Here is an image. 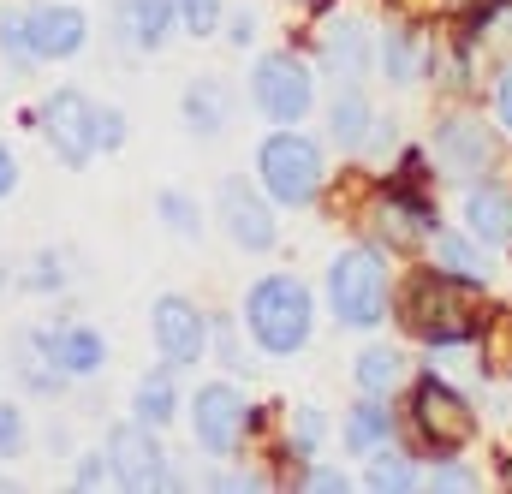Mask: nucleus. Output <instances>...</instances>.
Segmentation results:
<instances>
[{"label":"nucleus","instance_id":"1","mask_svg":"<svg viewBox=\"0 0 512 494\" xmlns=\"http://www.w3.org/2000/svg\"><path fill=\"white\" fill-rule=\"evenodd\" d=\"M405 328L429 346H465L477 340L483 328V310H477V280H459V274H417L411 292H405Z\"/></svg>","mask_w":512,"mask_h":494},{"label":"nucleus","instance_id":"2","mask_svg":"<svg viewBox=\"0 0 512 494\" xmlns=\"http://www.w3.org/2000/svg\"><path fill=\"white\" fill-rule=\"evenodd\" d=\"M245 328L268 358H292L310 328H316V304H310V286L298 274H262L251 292H245Z\"/></svg>","mask_w":512,"mask_h":494},{"label":"nucleus","instance_id":"3","mask_svg":"<svg viewBox=\"0 0 512 494\" xmlns=\"http://www.w3.org/2000/svg\"><path fill=\"white\" fill-rule=\"evenodd\" d=\"M328 304L340 328H376L387 316V268L370 245H352L328 262Z\"/></svg>","mask_w":512,"mask_h":494},{"label":"nucleus","instance_id":"4","mask_svg":"<svg viewBox=\"0 0 512 494\" xmlns=\"http://www.w3.org/2000/svg\"><path fill=\"white\" fill-rule=\"evenodd\" d=\"M256 173H262V191L286 209H304L316 203L322 191V149L298 131V125H280L262 149H256Z\"/></svg>","mask_w":512,"mask_h":494},{"label":"nucleus","instance_id":"5","mask_svg":"<svg viewBox=\"0 0 512 494\" xmlns=\"http://www.w3.org/2000/svg\"><path fill=\"white\" fill-rule=\"evenodd\" d=\"M411 423H417L423 447H435V459H453V453H465V447L477 441V411H471V399H465L453 381H441V375H423V381L411 387Z\"/></svg>","mask_w":512,"mask_h":494},{"label":"nucleus","instance_id":"6","mask_svg":"<svg viewBox=\"0 0 512 494\" xmlns=\"http://www.w3.org/2000/svg\"><path fill=\"white\" fill-rule=\"evenodd\" d=\"M251 102L262 108V120L298 125L310 114V102H316V78L292 54H262L256 60V78H251Z\"/></svg>","mask_w":512,"mask_h":494},{"label":"nucleus","instance_id":"7","mask_svg":"<svg viewBox=\"0 0 512 494\" xmlns=\"http://www.w3.org/2000/svg\"><path fill=\"white\" fill-rule=\"evenodd\" d=\"M42 137H48V149L66 161V167H90V155L102 149L96 143V102L84 96V90H54L48 102H42Z\"/></svg>","mask_w":512,"mask_h":494},{"label":"nucleus","instance_id":"8","mask_svg":"<svg viewBox=\"0 0 512 494\" xmlns=\"http://www.w3.org/2000/svg\"><path fill=\"white\" fill-rule=\"evenodd\" d=\"M245 423H251V411H245V393H239V387H227V381L197 387V399H191V429H197V441H203L209 459H227V453L245 441Z\"/></svg>","mask_w":512,"mask_h":494},{"label":"nucleus","instance_id":"9","mask_svg":"<svg viewBox=\"0 0 512 494\" xmlns=\"http://www.w3.org/2000/svg\"><path fill=\"white\" fill-rule=\"evenodd\" d=\"M108 465H114V483L120 489H161L167 483V453L155 441V429L137 417V423H120L108 429Z\"/></svg>","mask_w":512,"mask_h":494},{"label":"nucleus","instance_id":"10","mask_svg":"<svg viewBox=\"0 0 512 494\" xmlns=\"http://www.w3.org/2000/svg\"><path fill=\"white\" fill-rule=\"evenodd\" d=\"M149 328H155V346H161V358H167L173 370H179V364H197V358L209 352V322H203V310H197L191 298H179V292H161V298H155Z\"/></svg>","mask_w":512,"mask_h":494},{"label":"nucleus","instance_id":"11","mask_svg":"<svg viewBox=\"0 0 512 494\" xmlns=\"http://www.w3.org/2000/svg\"><path fill=\"white\" fill-rule=\"evenodd\" d=\"M221 227L239 250H268L280 239V221H274L268 197L245 179H221Z\"/></svg>","mask_w":512,"mask_h":494},{"label":"nucleus","instance_id":"12","mask_svg":"<svg viewBox=\"0 0 512 494\" xmlns=\"http://www.w3.org/2000/svg\"><path fill=\"white\" fill-rule=\"evenodd\" d=\"M24 30H30V54L36 60H66L90 42V18L84 6L72 0H48V6H30L24 12Z\"/></svg>","mask_w":512,"mask_h":494},{"label":"nucleus","instance_id":"13","mask_svg":"<svg viewBox=\"0 0 512 494\" xmlns=\"http://www.w3.org/2000/svg\"><path fill=\"white\" fill-rule=\"evenodd\" d=\"M435 155H441V167H447L453 179H477V173L495 167V137H489L483 120L453 114V120L435 125Z\"/></svg>","mask_w":512,"mask_h":494},{"label":"nucleus","instance_id":"14","mask_svg":"<svg viewBox=\"0 0 512 494\" xmlns=\"http://www.w3.org/2000/svg\"><path fill=\"white\" fill-rule=\"evenodd\" d=\"M465 227H471V239H483V245L512 250V185H495V179L471 185V191H465Z\"/></svg>","mask_w":512,"mask_h":494},{"label":"nucleus","instance_id":"15","mask_svg":"<svg viewBox=\"0 0 512 494\" xmlns=\"http://www.w3.org/2000/svg\"><path fill=\"white\" fill-rule=\"evenodd\" d=\"M376 215H382L387 245H417V239L435 233V209H429V197H423L417 185H387V197L376 203Z\"/></svg>","mask_w":512,"mask_h":494},{"label":"nucleus","instance_id":"16","mask_svg":"<svg viewBox=\"0 0 512 494\" xmlns=\"http://www.w3.org/2000/svg\"><path fill=\"white\" fill-rule=\"evenodd\" d=\"M185 131L191 137H221L233 120V84L227 78H191L185 84Z\"/></svg>","mask_w":512,"mask_h":494},{"label":"nucleus","instance_id":"17","mask_svg":"<svg viewBox=\"0 0 512 494\" xmlns=\"http://www.w3.org/2000/svg\"><path fill=\"white\" fill-rule=\"evenodd\" d=\"M42 340H48V352H54V364L66 375H96L108 364V340L96 334V328H84V322H60V328H42Z\"/></svg>","mask_w":512,"mask_h":494},{"label":"nucleus","instance_id":"18","mask_svg":"<svg viewBox=\"0 0 512 494\" xmlns=\"http://www.w3.org/2000/svg\"><path fill=\"white\" fill-rule=\"evenodd\" d=\"M120 24H126V42L155 54L173 36V24H179V0H126L120 6Z\"/></svg>","mask_w":512,"mask_h":494},{"label":"nucleus","instance_id":"19","mask_svg":"<svg viewBox=\"0 0 512 494\" xmlns=\"http://www.w3.org/2000/svg\"><path fill=\"white\" fill-rule=\"evenodd\" d=\"M12 352H18V358H12V370L24 375V387H30V393H60V381H66V370L54 364V352H48L42 328H24Z\"/></svg>","mask_w":512,"mask_h":494},{"label":"nucleus","instance_id":"20","mask_svg":"<svg viewBox=\"0 0 512 494\" xmlns=\"http://www.w3.org/2000/svg\"><path fill=\"white\" fill-rule=\"evenodd\" d=\"M328 72L334 78H346V84H358L364 78V66H370V36H364V24H352V18H340L334 30H328Z\"/></svg>","mask_w":512,"mask_h":494},{"label":"nucleus","instance_id":"21","mask_svg":"<svg viewBox=\"0 0 512 494\" xmlns=\"http://www.w3.org/2000/svg\"><path fill=\"white\" fill-rule=\"evenodd\" d=\"M387 441H393V411L376 405V393H370L364 405L346 411V447H352V453H382Z\"/></svg>","mask_w":512,"mask_h":494},{"label":"nucleus","instance_id":"22","mask_svg":"<svg viewBox=\"0 0 512 494\" xmlns=\"http://www.w3.org/2000/svg\"><path fill=\"white\" fill-rule=\"evenodd\" d=\"M370 125H376V114H370V102H364L358 90H340V96H334V108H328V137H334L340 149H364V143H370Z\"/></svg>","mask_w":512,"mask_h":494},{"label":"nucleus","instance_id":"23","mask_svg":"<svg viewBox=\"0 0 512 494\" xmlns=\"http://www.w3.org/2000/svg\"><path fill=\"white\" fill-rule=\"evenodd\" d=\"M137 417L149 423V429H161V423H173L179 417V387H173V375L155 370L137 381Z\"/></svg>","mask_w":512,"mask_h":494},{"label":"nucleus","instance_id":"24","mask_svg":"<svg viewBox=\"0 0 512 494\" xmlns=\"http://www.w3.org/2000/svg\"><path fill=\"white\" fill-rule=\"evenodd\" d=\"M477 340H483V375H512V310H495V316H483V328H477Z\"/></svg>","mask_w":512,"mask_h":494},{"label":"nucleus","instance_id":"25","mask_svg":"<svg viewBox=\"0 0 512 494\" xmlns=\"http://www.w3.org/2000/svg\"><path fill=\"white\" fill-rule=\"evenodd\" d=\"M405 375V358L393 352V346H370V352H358V387L364 393H393V381Z\"/></svg>","mask_w":512,"mask_h":494},{"label":"nucleus","instance_id":"26","mask_svg":"<svg viewBox=\"0 0 512 494\" xmlns=\"http://www.w3.org/2000/svg\"><path fill=\"white\" fill-rule=\"evenodd\" d=\"M417 72H423V54H417L411 30H387V36H382V78H393V84H411Z\"/></svg>","mask_w":512,"mask_h":494},{"label":"nucleus","instance_id":"27","mask_svg":"<svg viewBox=\"0 0 512 494\" xmlns=\"http://www.w3.org/2000/svg\"><path fill=\"white\" fill-rule=\"evenodd\" d=\"M435 268L441 274H459V280H483L489 274V262L465 245V239H453V233H435Z\"/></svg>","mask_w":512,"mask_h":494},{"label":"nucleus","instance_id":"28","mask_svg":"<svg viewBox=\"0 0 512 494\" xmlns=\"http://www.w3.org/2000/svg\"><path fill=\"white\" fill-rule=\"evenodd\" d=\"M155 209H161L167 233H179V239H203V215H197V203H191L185 191H161Z\"/></svg>","mask_w":512,"mask_h":494},{"label":"nucleus","instance_id":"29","mask_svg":"<svg viewBox=\"0 0 512 494\" xmlns=\"http://www.w3.org/2000/svg\"><path fill=\"white\" fill-rule=\"evenodd\" d=\"M423 477H417V465H405L399 453H376V465H370V489L387 494V489H417Z\"/></svg>","mask_w":512,"mask_h":494},{"label":"nucleus","instance_id":"30","mask_svg":"<svg viewBox=\"0 0 512 494\" xmlns=\"http://www.w3.org/2000/svg\"><path fill=\"white\" fill-rule=\"evenodd\" d=\"M322 429H328V417H322L316 405H298V411H292V453H298V459H310V453H316V441H322Z\"/></svg>","mask_w":512,"mask_h":494},{"label":"nucleus","instance_id":"31","mask_svg":"<svg viewBox=\"0 0 512 494\" xmlns=\"http://www.w3.org/2000/svg\"><path fill=\"white\" fill-rule=\"evenodd\" d=\"M221 12H227V0H179V24H185L191 36H215Z\"/></svg>","mask_w":512,"mask_h":494},{"label":"nucleus","instance_id":"32","mask_svg":"<svg viewBox=\"0 0 512 494\" xmlns=\"http://www.w3.org/2000/svg\"><path fill=\"white\" fill-rule=\"evenodd\" d=\"M0 54L12 60V66H30L36 54H30V30H24V18H0Z\"/></svg>","mask_w":512,"mask_h":494},{"label":"nucleus","instance_id":"33","mask_svg":"<svg viewBox=\"0 0 512 494\" xmlns=\"http://www.w3.org/2000/svg\"><path fill=\"white\" fill-rule=\"evenodd\" d=\"M18 453H24V411L0 405V459H18Z\"/></svg>","mask_w":512,"mask_h":494},{"label":"nucleus","instance_id":"34","mask_svg":"<svg viewBox=\"0 0 512 494\" xmlns=\"http://www.w3.org/2000/svg\"><path fill=\"white\" fill-rule=\"evenodd\" d=\"M96 143L102 149H120L126 143V114L120 108H96Z\"/></svg>","mask_w":512,"mask_h":494},{"label":"nucleus","instance_id":"35","mask_svg":"<svg viewBox=\"0 0 512 494\" xmlns=\"http://www.w3.org/2000/svg\"><path fill=\"white\" fill-rule=\"evenodd\" d=\"M60 280H66L60 256H36V268L24 274V286H30V292H48V286H60Z\"/></svg>","mask_w":512,"mask_h":494},{"label":"nucleus","instance_id":"36","mask_svg":"<svg viewBox=\"0 0 512 494\" xmlns=\"http://www.w3.org/2000/svg\"><path fill=\"white\" fill-rule=\"evenodd\" d=\"M423 483H429V489H477V477H471L465 465H435Z\"/></svg>","mask_w":512,"mask_h":494},{"label":"nucleus","instance_id":"37","mask_svg":"<svg viewBox=\"0 0 512 494\" xmlns=\"http://www.w3.org/2000/svg\"><path fill=\"white\" fill-rule=\"evenodd\" d=\"M114 477V465H108V453H90L84 465H78V489H102Z\"/></svg>","mask_w":512,"mask_h":494},{"label":"nucleus","instance_id":"38","mask_svg":"<svg viewBox=\"0 0 512 494\" xmlns=\"http://www.w3.org/2000/svg\"><path fill=\"white\" fill-rule=\"evenodd\" d=\"M495 114H501V125L512 131V66L501 72V84H495Z\"/></svg>","mask_w":512,"mask_h":494},{"label":"nucleus","instance_id":"39","mask_svg":"<svg viewBox=\"0 0 512 494\" xmlns=\"http://www.w3.org/2000/svg\"><path fill=\"white\" fill-rule=\"evenodd\" d=\"M251 36H256V18H251V12H233V24H227V42H233V48H245Z\"/></svg>","mask_w":512,"mask_h":494},{"label":"nucleus","instance_id":"40","mask_svg":"<svg viewBox=\"0 0 512 494\" xmlns=\"http://www.w3.org/2000/svg\"><path fill=\"white\" fill-rule=\"evenodd\" d=\"M18 191V161H12V149L0 143V197H12Z\"/></svg>","mask_w":512,"mask_h":494},{"label":"nucleus","instance_id":"41","mask_svg":"<svg viewBox=\"0 0 512 494\" xmlns=\"http://www.w3.org/2000/svg\"><path fill=\"white\" fill-rule=\"evenodd\" d=\"M310 489H346V471H310Z\"/></svg>","mask_w":512,"mask_h":494},{"label":"nucleus","instance_id":"42","mask_svg":"<svg viewBox=\"0 0 512 494\" xmlns=\"http://www.w3.org/2000/svg\"><path fill=\"white\" fill-rule=\"evenodd\" d=\"M256 483H262V477H245V471H239V477H221L215 489H256Z\"/></svg>","mask_w":512,"mask_h":494},{"label":"nucleus","instance_id":"43","mask_svg":"<svg viewBox=\"0 0 512 494\" xmlns=\"http://www.w3.org/2000/svg\"><path fill=\"white\" fill-rule=\"evenodd\" d=\"M399 6H405V12H435L441 0H399Z\"/></svg>","mask_w":512,"mask_h":494},{"label":"nucleus","instance_id":"44","mask_svg":"<svg viewBox=\"0 0 512 494\" xmlns=\"http://www.w3.org/2000/svg\"><path fill=\"white\" fill-rule=\"evenodd\" d=\"M310 6H328V0H310Z\"/></svg>","mask_w":512,"mask_h":494}]
</instances>
